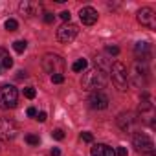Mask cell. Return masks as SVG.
Listing matches in <instances>:
<instances>
[{"instance_id": "24", "label": "cell", "mask_w": 156, "mask_h": 156, "mask_svg": "<svg viewBox=\"0 0 156 156\" xmlns=\"http://www.w3.org/2000/svg\"><path fill=\"white\" fill-rule=\"evenodd\" d=\"M62 81H64V75H62V73H55V75H51V83L61 85Z\"/></svg>"}, {"instance_id": "33", "label": "cell", "mask_w": 156, "mask_h": 156, "mask_svg": "<svg viewBox=\"0 0 156 156\" xmlns=\"http://www.w3.org/2000/svg\"><path fill=\"white\" fill-rule=\"evenodd\" d=\"M17 77H19V79H26V77H28V73H26V72H22V70H20V72H19V75H17Z\"/></svg>"}, {"instance_id": "12", "label": "cell", "mask_w": 156, "mask_h": 156, "mask_svg": "<svg viewBox=\"0 0 156 156\" xmlns=\"http://www.w3.org/2000/svg\"><path fill=\"white\" fill-rule=\"evenodd\" d=\"M19 9H20V13L22 15H26V17H35V15H39L41 13V4L39 2H31V0H24V2H20V6H19Z\"/></svg>"}, {"instance_id": "2", "label": "cell", "mask_w": 156, "mask_h": 156, "mask_svg": "<svg viewBox=\"0 0 156 156\" xmlns=\"http://www.w3.org/2000/svg\"><path fill=\"white\" fill-rule=\"evenodd\" d=\"M110 75H112V83L118 90L125 92L129 88V70L123 62H114L110 66Z\"/></svg>"}, {"instance_id": "25", "label": "cell", "mask_w": 156, "mask_h": 156, "mask_svg": "<svg viewBox=\"0 0 156 156\" xmlns=\"http://www.w3.org/2000/svg\"><path fill=\"white\" fill-rule=\"evenodd\" d=\"M105 51H107L108 55H118V53H119V48H118V46H107Z\"/></svg>"}, {"instance_id": "14", "label": "cell", "mask_w": 156, "mask_h": 156, "mask_svg": "<svg viewBox=\"0 0 156 156\" xmlns=\"http://www.w3.org/2000/svg\"><path fill=\"white\" fill-rule=\"evenodd\" d=\"M90 154L92 156H116V151L105 143H96L92 149H90Z\"/></svg>"}, {"instance_id": "18", "label": "cell", "mask_w": 156, "mask_h": 156, "mask_svg": "<svg viewBox=\"0 0 156 156\" xmlns=\"http://www.w3.org/2000/svg\"><path fill=\"white\" fill-rule=\"evenodd\" d=\"M152 108V105H151V96L147 94V92H143L141 94V105H140V112H143V110H151Z\"/></svg>"}, {"instance_id": "23", "label": "cell", "mask_w": 156, "mask_h": 156, "mask_svg": "<svg viewBox=\"0 0 156 156\" xmlns=\"http://www.w3.org/2000/svg\"><path fill=\"white\" fill-rule=\"evenodd\" d=\"M26 141H28L30 145H39V136H35V134H28V136H26Z\"/></svg>"}, {"instance_id": "22", "label": "cell", "mask_w": 156, "mask_h": 156, "mask_svg": "<svg viewBox=\"0 0 156 156\" xmlns=\"http://www.w3.org/2000/svg\"><path fill=\"white\" fill-rule=\"evenodd\" d=\"M35 94H37V92H35V88H33V87H26V88H24V96H26L28 99H33V98H35Z\"/></svg>"}, {"instance_id": "21", "label": "cell", "mask_w": 156, "mask_h": 156, "mask_svg": "<svg viewBox=\"0 0 156 156\" xmlns=\"http://www.w3.org/2000/svg\"><path fill=\"white\" fill-rule=\"evenodd\" d=\"M4 28H6L8 31H15V30L19 28V22H17L15 19H8V20H6V24H4Z\"/></svg>"}, {"instance_id": "17", "label": "cell", "mask_w": 156, "mask_h": 156, "mask_svg": "<svg viewBox=\"0 0 156 156\" xmlns=\"http://www.w3.org/2000/svg\"><path fill=\"white\" fill-rule=\"evenodd\" d=\"M13 66V59L9 57V53L6 50L0 48V68H4V70H9Z\"/></svg>"}, {"instance_id": "13", "label": "cell", "mask_w": 156, "mask_h": 156, "mask_svg": "<svg viewBox=\"0 0 156 156\" xmlns=\"http://www.w3.org/2000/svg\"><path fill=\"white\" fill-rule=\"evenodd\" d=\"M134 53L138 57V62L140 61H149L151 59V44L149 42H138L134 46Z\"/></svg>"}, {"instance_id": "34", "label": "cell", "mask_w": 156, "mask_h": 156, "mask_svg": "<svg viewBox=\"0 0 156 156\" xmlns=\"http://www.w3.org/2000/svg\"><path fill=\"white\" fill-rule=\"evenodd\" d=\"M51 156H61V151L59 149H51Z\"/></svg>"}, {"instance_id": "5", "label": "cell", "mask_w": 156, "mask_h": 156, "mask_svg": "<svg viewBox=\"0 0 156 156\" xmlns=\"http://www.w3.org/2000/svg\"><path fill=\"white\" fill-rule=\"evenodd\" d=\"M19 134V127L11 118H2L0 119V140L2 141H13Z\"/></svg>"}, {"instance_id": "27", "label": "cell", "mask_w": 156, "mask_h": 156, "mask_svg": "<svg viewBox=\"0 0 156 156\" xmlns=\"http://www.w3.org/2000/svg\"><path fill=\"white\" fill-rule=\"evenodd\" d=\"M81 140L87 141V143H90V141H94V136L90 132H81Z\"/></svg>"}, {"instance_id": "11", "label": "cell", "mask_w": 156, "mask_h": 156, "mask_svg": "<svg viewBox=\"0 0 156 156\" xmlns=\"http://www.w3.org/2000/svg\"><path fill=\"white\" fill-rule=\"evenodd\" d=\"M79 19L85 26H92V24L98 22V11L90 6H85V8L79 9Z\"/></svg>"}, {"instance_id": "31", "label": "cell", "mask_w": 156, "mask_h": 156, "mask_svg": "<svg viewBox=\"0 0 156 156\" xmlns=\"http://www.w3.org/2000/svg\"><path fill=\"white\" fill-rule=\"evenodd\" d=\"M59 17H61V19H62L64 22H70V17H72V15H70V11H62V13H61Z\"/></svg>"}, {"instance_id": "35", "label": "cell", "mask_w": 156, "mask_h": 156, "mask_svg": "<svg viewBox=\"0 0 156 156\" xmlns=\"http://www.w3.org/2000/svg\"><path fill=\"white\" fill-rule=\"evenodd\" d=\"M149 156H154V152H151V154H149Z\"/></svg>"}, {"instance_id": "10", "label": "cell", "mask_w": 156, "mask_h": 156, "mask_svg": "<svg viewBox=\"0 0 156 156\" xmlns=\"http://www.w3.org/2000/svg\"><path fill=\"white\" fill-rule=\"evenodd\" d=\"M88 103H90V108H94V110H105L108 107V96L103 94L101 90L92 92V96L88 98Z\"/></svg>"}, {"instance_id": "30", "label": "cell", "mask_w": 156, "mask_h": 156, "mask_svg": "<svg viewBox=\"0 0 156 156\" xmlns=\"http://www.w3.org/2000/svg\"><path fill=\"white\" fill-rule=\"evenodd\" d=\"M53 19H55V15H53V13H46V15H44V22H46V24H51V22H53Z\"/></svg>"}, {"instance_id": "1", "label": "cell", "mask_w": 156, "mask_h": 156, "mask_svg": "<svg viewBox=\"0 0 156 156\" xmlns=\"http://www.w3.org/2000/svg\"><path fill=\"white\" fill-rule=\"evenodd\" d=\"M105 83H107V73H103L98 68L85 72L81 77V87H83V90H88V92H92V90L98 92L99 88L105 87Z\"/></svg>"}, {"instance_id": "32", "label": "cell", "mask_w": 156, "mask_h": 156, "mask_svg": "<svg viewBox=\"0 0 156 156\" xmlns=\"http://www.w3.org/2000/svg\"><path fill=\"white\" fill-rule=\"evenodd\" d=\"M26 114H28V116H30V118H35V116H37V110H35V108H33V107H30V108H28V110H26Z\"/></svg>"}, {"instance_id": "9", "label": "cell", "mask_w": 156, "mask_h": 156, "mask_svg": "<svg viewBox=\"0 0 156 156\" xmlns=\"http://www.w3.org/2000/svg\"><path fill=\"white\" fill-rule=\"evenodd\" d=\"M138 22L149 30H156V13L151 8H141L138 11Z\"/></svg>"}, {"instance_id": "29", "label": "cell", "mask_w": 156, "mask_h": 156, "mask_svg": "<svg viewBox=\"0 0 156 156\" xmlns=\"http://www.w3.org/2000/svg\"><path fill=\"white\" fill-rule=\"evenodd\" d=\"M116 156H129V151L125 147H118L116 149Z\"/></svg>"}, {"instance_id": "8", "label": "cell", "mask_w": 156, "mask_h": 156, "mask_svg": "<svg viewBox=\"0 0 156 156\" xmlns=\"http://www.w3.org/2000/svg\"><path fill=\"white\" fill-rule=\"evenodd\" d=\"M77 33H79V28H77L75 24H72V22H66V24H62L57 30V41L68 44V42H72L77 37Z\"/></svg>"}, {"instance_id": "20", "label": "cell", "mask_w": 156, "mask_h": 156, "mask_svg": "<svg viewBox=\"0 0 156 156\" xmlns=\"http://www.w3.org/2000/svg\"><path fill=\"white\" fill-rule=\"evenodd\" d=\"M26 48H28V42H26V41H15V42H13V50H15L17 53H24Z\"/></svg>"}, {"instance_id": "36", "label": "cell", "mask_w": 156, "mask_h": 156, "mask_svg": "<svg viewBox=\"0 0 156 156\" xmlns=\"http://www.w3.org/2000/svg\"><path fill=\"white\" fill-rule=\"evenodd\" d=\"M0 70H2V68H0Z\"/></svg>"}, {"instance_id": "6", "label": "cell", "mask_w": 156, "mask_h": 156, "mask_svg": "<svg viewBox=\"0 0 156 156\" xmlns=\"http://www.w3.org/2000/svg\"><path fill=\"white\" fill-rule=\"evenodd\" d=\"M129 79L136 85V87H145L147 85V79H149V70H147V66L145 64H141V62H136L134 66H132V70L129 72Z\"/></svg>"}, {"instance_id": "26", "label": "cell", "mask_w": 156, "mask_h": 156, "mask_svg": "<svg viewBox=\"0 0 156 156\" xmlns=\"http://www.w3.org/2000/svg\"><path fill=\"white\" fill-rule=\"evenodd\" d=\"M51 136H53V140H62V138H64V132H62L61 129H55V130L51 132Z\"/></svg>"}, {"instance_id": "19", "label": "cell", "mask_w": 156, "mask_h": 156, "mask_svg": "<svg viewBox=\"0 0 156 156\" xmlns=\"http://www.w3.org/2000/svg\"><path fill=\"white\" fill-rule=\"evenodd\" d=\"M87 59H77L73 64H72V70L73 72H83V70H87Z\"/></svg>"}, {"instance_id": "16", "label": "cell", "mask_w": 156, "mask_h": 156, "mask_svg": "<svg viewBox=\"0 0 156 156\" xmlns=\"http://www.w3.org/2000/svg\"><path fill=\"white\" fill-rule=\"evenodd\" d=\"M94 61H96V68H98V70H101L103 73H108V72H110V66H112V62H110V61H108L105 55H98Z\"/></svg>"}, {"instance_id": "4", "label": "cell", "mask_w": 156, "mask_h": 156, "mask_svg": "<svg viewBox=\"0 0 156 156\" xmlns=\"http://www.w3.org/2000/svg\"><path fill=\"white\" fill-rule=\"evenodd\" d=\"M64 59L57 53H46L42 57V68L46 73L50 75H55V73H62L64 72Z\"/></svg>"}, {"instance_id": "7", "label": "cell", "mask_w": 156, "mask_h": 156, "mask_svg": "<svg viewBox=\"0 0 156 156\" xmlns=\"http://www.w3.org/2000/svg\"><path fill=\"white\" fill-rule=\"evenodd\" d=\"M132 145L136 147L138 152H154V141L145 134V132H136L132 136Z\"/></svg>"}, {"instance_id": "3", "label": "cell", "mask_w": 156, "mask_h": 156, "mask_svg": "<svg viewBox=\"0 0 156 156\" xmlns=\"http://www.w3.org/2000/svg\"><path fill=\"white\" fill-rule=\"evenodd\" d=\"M19 101V90L13 85H2L0 87V108L9 110L15 108Z\"/></svg>"}, {"instance_id": "28", "label": "cell", "mask_w": 156, "mask_h": 156, "mask_svg": "<svg viewBox=\"0 0 156 156\" xmlns=\"http://www.w3.org/2000/svg\"><path fill=\"white\" fill-rule=\"evenodd\" d=\"M46 118H48V114H46L44 110H42V112H37V116H35V119H37V121H41V123H44V121H46Z\"/></svg>"}, {"instance_id": "15", "label": "cell", "mask_w": 156, "mask_h": 156, "mask_svg": "<svg viewBox=\"0 0 156 156\" xmlns=\"http://www.w3.org/2000/svg\"><path fill=\"white\" fill-rule=\"evenodd\" d=\"M132 123H134V118H132V114H119L118 116V125H119V129L121 130H130V127H132Z\"/></svg>"}]
</instances>
